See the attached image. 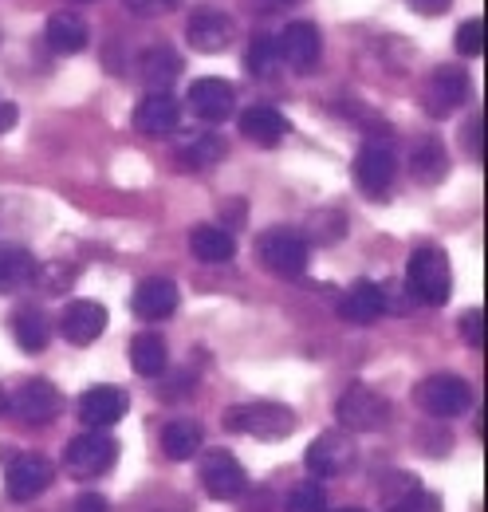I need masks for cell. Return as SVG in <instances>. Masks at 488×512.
Returning <instances> with one entry per match:
<instances>
[{"label":"cell","instance_id":"cell-1","mask_svg":"<svg viewBox=\"0 0 488 512\" xmlns=\"http://www.w3.org/2000/svg\"><path fill=\"white\" fill-rule=\"evenodd\" d=\"M406 292L414 304H426V308H441L449 296H453V268H449V256L433 245H422L410 253L406 264Z\"/></svg>","mask_w":488,"mask_h":512},{"label":"cell","instance_id":"cell-2","mask_svg":"<svg viewBox=\"0 0 488 512\" xmlns=\"http://www.w3.org/2000/svg\"><path fill=\"white\" fill-rule=\"evenodd\" d=\"M225 430L256 442H280L296 430V410L284 402H237L225 410Z\"/></svg>","mask_w":488,"mask_h":512},{"label":"cell","instance_id":"cell-3","mask_svg":"<svg viewBox=\"0 0 488 512\" xmlns=\"http://www.w3.org/2000/svg\"><path fill=\"white\" fill-rule=\"evenodd\" d=\"M0 465H8L4 469V489H8L12 501H36L52 485V477H56V469H52L48 457H40V453H16L12 446H0Z\"/></svg>","mask_w":488,"mask_h":512},{"label":"cell","instance_id":"cell-4","mask_svg":"<svg viewBox=\"0 0 488 512\" xmlns=\"http://www.w3.org/2000/svg\"><path fill=\"white\" fill-rule=\"evenodd\" d=\"M115 457H119L115 438L103 434V430H91V434H79L63 446V469L75 481H95L115 465Z\"/></svg>","mask_w":488,"mask_h":512},{"label":"cell","instance_id":"cell-5","mask_svg":"<svg viewBox=\"0 0 488 512\" xmlns=\"http://www.w3.org/2000/svg\"><path fill=\"white\" fill-rule=\"evenodd\" d=\"M335 418L343 422V430H351V434H374V430H382L386 422H390V402L378 394V390H370V386H347L343 394H339V402H335Z\"/></svg>","mask_w":488,"mask_h":512},{"label":"cell","instance_id":"cell-6","mask_svg":"<svg viewBox=\"0 0 488 512\" xmlns=\"http://www.w3.org/2000/svg\"><path fill=\"white\" fill-rule=\"evenodd\" d=\"M256 256L272 276H304L307 241L292 229H268L256 237Z\"/></svg>","mask_w":488,"mask_h":512},{"label":"cell","instance_id":"cell-7","mask_svg":"<svg viewBox=\"0 0 488 512\" xmlns=\"http://www.w3.org/2000/svg\"><path fill=\"white\" fill-rule=\"evenodd\" d=\"M418 406L426 410L429 418L449 422L457 414H465L473 406V386L465 383L461 375H429L426 383L418 386Z\"/></svg>","mask_w":488,"mask_h":512},{"label":"cell","instance_id":"cell-8","mask_svg":"<svg viewBox=\"0 0 488 512\" xmlns=\"http://www.w3.org/2000/svg\"><path fill=\"white\" fill-rule=\"evenodd\" d=\"M201 489L213 501H237L248 489V473H244V465L233 453L209 449V453H201Z\"/></svg>","mask_w":488,"mask_h":512},{"label":"cell","instance_id":"cell-9","mask_svg":"<svg viewBox=\"0 0 488 512\" xmlns=\"http://www.w3.org/2000/svg\"><path fill=\"white\" fill-rule=\"evenodd\" d=\"M465 99H469V71L457 64L433 67V75H429L426 87H422V103H426L429 115H433V119H445V115H453Z\"/></svg>","mask_w":488,"mask_h":512},{"label":"cell","instance_id":"cell-10","mask_svg":"<svg viewBox=\"0 0 488 512\" xmlns=\"http://www.w3.org/2000/svg\"><path fill=\"white\" fill-rule=\"evenodd\" d=\"M4 406H8L20 422L44 426V422H52V418L63 410V394L48 383V379H28V383H20L8 398H4Z\"/></svg>","mask_w":488,"mask_h":512},{"label":"cell","instance_id":"cell-11","mask_svg":"<svg viewBox=\"0 0 488 512\" xmlns=\"http://www.w3.org/2000/svg\"><path fill=\"white\" fill-rule=\"evenodd\" d=\"M233 36H237V24H233V16H225L221 8H197V12L189 16V24H185V40H189V48L201 52V56L225 52V48L233 44Z\"/></svg>","mask_w":488,"mask_h":512},{"label":"cell","instance_id":"cell-12","mask_svg":"<svg viewBox=\"0 0 488 512\" xmlns=\"http://www.w3.org/2000/svg\"><path fill=\"white\" fill-rule=\"evenodd\" d=\"M304 465L315 477H339V473H347V469L355 465V442H351V434H343V430L319 434V438L307 446Z\"/></svg>","mask_w":488,"mask_h":512},{"label":"cell","instance_id":"cell-13","mask_svg":"<svg viewBox=\"0 0 488 512\" xmlns=\"http://www.w3.org/2000/svg\"><path fill=\"white\" fill-rule=\"evenodd\" d=\"M319 52H323V36L311 20H296L276 36V60L296 71H311L319 64Z\"/></svg>","mask_w":488,"mask_h":512},{"label":"cell","instance_id":"cell-14","mask_svg":"<svg viewBox=\"0 0 488 512\" xmlns=\"http://www.w3.org/2000/svg\"><path fill=\"white\" fill-rule=\"evenodd\" d=\"M130 312L146 323H158L166 320V316H174L178 312V284L166 280V276L138 280V288L130 292Z\"/></svg>","mask_w":488,"mask_h":512},{"label":"cell","instance_id":"cell-15","mask_svg":"<svg viewBox=\"0 0 488 512\" xmlns=\"http://www.w3.org/2000/svg\"><path fill=\"white\" fill-rule=\"evenodd\" d=\"M394 174H398V162H394V154L382 142H366L363 150L355 154V182L370 197H382V193L390 190Z\"/></svg>","mask_w":488,"mask_h":512},{"label":"cell","instance_id":"cell-16","mask_svg":"<svg viewBox=\"0 0 488 512\" xmlns=\"http://www.w3.org/2000/svg\"><path fill=\"white\" fill-rule=\"evenodd\" d=\"M189 107L205 123H225L233 115V107H237V91H233V83L213 79V75L209 79H193L189 83Z\"/></svg>","mask_w":488,"mask_h":512},{"label":"cell","instance_id":"cell-17","mask_svg":"<svg viewBox=\"0 0 488 512\" xmlns=\"http://www.w3.org/2000/svg\"><path fill=\"white\" fill-rule=\"evenodd\" d=\"M60 331L67 343L87 347L107 331V308L95 304V300H71L60 316Z\"/></svg>","mask_w":488,"mask_h":512},{"label":"cell","instance_id":"cell-18","mask_svg":"<svg viewBox=\"0 0 488 512\" xmlns=\"http://www.w3.org/2000/svg\"><path fill=\"white\" fill-rule=\"evenodd\" d=\"M178 119H182V107L170 91H150L138 107H134V127L142 130L146 138H162L170 130H178Z\"/></svg>","mask_w":488,"mask_h":512},{"label":"cell","instance_id":"cell-19","mask_svg":"<svg viewBox=\"0 0 488 512\" xmlns=\"http://www.w3.org/2000/svg\"><path fill=\"white\" fill-rule=\"evenodd\" d=\"M130 398L119 386H91L83 398H79V418L91 426V430H107L115 426L122 414H126Z\"/></svg>","mask_w":488,"mask_h":512},{"label":"cell","instance_id":"cell-20","mask_svg":"<svg viewBox=\"0 0 488 512\" xmlns=\"http://www.w3.org/2000/svg\"><path fill=\"white\" fill-rule=\"evenodd\" d=\"M382 312H386V288L374 280H355L339 300V316L347 323H359V327L374 323Z\"/></svg>","mask_w":488,"mask_h":512},{"label":"cell","instance_id":"cell-21","mask_svg":"<svg viewBox=\"0 0 488 512\" xmlns=\"http://www.w3.org/2000/svg\"><path fill=\"white\" fill-rule=\"evenodd\" d=\"M241 134L248 142L272 150L288 138V119L276 107H248V111H241Z\"/></svg>","mask_w":488,"mask_h":512},{"label":"cell","instance_id":"cell-22","mask_svg":"<svg viewBox=\"0 0 488 512\" xmlns=\"http://www.w3.org/2000/svg\"><path fill=\"white\" fill-rule=\"evenodd\" d=\"M189 249L201 264H229L237 256V237L229 233V225H197L189 233Z\"/></svg>","mask_w":488,"mask_h":512},{"label":"cell","instance_id":"cell-23","mask_svg":"<svg viewBox=\"0 0 488 512\" xmlns=\"http://www.w3.org/2000/svg\"><path fill=\"white\" fill-rule=\"evenodd\" d=\"M130 367L142 375V379H158L166 367H170V347L158 331H142L130 339Z\"/></svg>","mask_w":488,"mask_h":512},{"label":"cell","instance_id":"cell-24","mask_svg":"<svg viewBox=\"0 0 488 512\" xmlns=\"http://www.w3.org/2000/svg\"><path fill=\"white\" fill-rule=\"evenodd\" d=\"M44 40H48V48H52V52H60V56H79V52L87 48L91 32H87L83 16H75V12H56V16L48 20Z\"/></svg>","mask_w":488,"mask_h":512},{"label":"cell","instance_id":"cell-25","mask_svg":"<svg viewBox=\"0 0 488 512\" xmlns=\"http://www.w3.org/2000/svg\"><path fill=\"white\" fill-rule=\"evenodd\" d=\"M410 170H414V182L422 186H441L449 178V154H445V142L441 138H422L410 154Z\"/></svg>","mask_w":488,"mask_h":512},{"label":"cell","instance_id":"cell-26","mask_svg":"<svg viewBox=\"0 0 488 512\" xmlns=\"http://www.w3.org/2000/svg\"><path fill=\"white\" fill-rule=\"evenodd\" d=\"M40 276V264L28 249H0V296L24 292Z\"/></svg>","mask_w":488,"mask_h":512},{"label":"cell","instance_id":"cell-27","mask_svg":"<svg viewBox=\"0 0 488 512\" xmlns=\"http://www.w3.org/2000/svg\"><path fill=\"white\" fill-rule=\"evenodd\" d=\"M201 446H205V430L197 422H189V418L166 422V430H162V453L170 461H189V457L201 453Z\"/></svg>","mask_w":488,"mask_h":512},{"label":"cell","instance_id":"cell-28","mask_svg":"<svg viewBox=\"0 0 488 512\" xmlns=\"http://www.w3.org/2000/svg\"><path fill=\"white\" fill-rule=\"evenodd\" d=\"M178 71H182V60H178L174 48H150V52H142V60H138V75H142V83H146L150 91H166V87L178 79Z\"/></svg>","mask_w":488,"mask_h":512},{"label":"cell","instance_id":"cell-29","mask_svg":"<svg viewBox=\"0 0 488 512\" xmlns=\"http://www.w3.org/2000/svg\"><path fill=\"white\" fill-rule=\"evenodd\" d=\"M12 335H16V343H20L28 355H36V351L48 347L52 323H48V316H44L40 308H20V312L12 316Z\"/></svg>","mask_w":488,"mask_h":512},{"label":"cell","instance_id":"cell-30","mask_svg":"<svg viewBox=\"0 0 488 512\" xmlns=\"http://www.w3.org/2000/svg\"><path fill=\"white\" fill-rule=\"evenodd\" d=\"M221 154H225V146H221L217 134H189L178 146V162L185 170H205V166L221 162Z\"/></svg>","mask_w":488,"mask_h":512},{"label":"cell","instance_id":"cell-31","mask_svg":"<svg viewBox=\"0 0 488 512\" xmlns=\"http://www.w3.org/2000/svg\"><path fill=\"white\" fill-rule=\"evenodd\" d=\"M422 493V481L414 473H390L382 485H378V497H382V509L398 512L406 501H414Z\"/></svg>","mask_w":488,"mask_h":512},{"label":"cell","instance_id":"cell-32","mask_svg":"<svg viewBox=\"0 0 488 512\" xmlns=\"http://www.w3.org/2000/svg\"><path fill=\"white\" fill-rule=\"evenodd\" d=\"M284 512H327V493L319 481H300L288 501H284Z\"/></svg>","mask_w":488,"mask_h":512},{"label":"cell","instance_id":"cell-33","mask_svg":"<svg viewBox=\"0 0 488 512\" xmlns=\"http://www.w3.org/2000/svg\"><path fill=\"white\" fill-rule=\"evenodd\" d=\"M276 64H280V60H276V40H272V36H252L248 56H244L248 75H268Z\"/></svg>","mask_w":488,"mask_h":512},{"label":"cell","instance_id":"cell-34","mask_svg":"<svg viewBox=\"0 0 488 512\" xmlns=\"http://www.w3.org/2000/svg\"><path fill=\"white\" fill-rule=\"evenodd\" d=\"M457 52L461 56H481L485 52V20L481 16H473L457 28Z\"/></svg>","mask_w":488,"mask_h":512},{"label":"cell","instance_id":"cell-35","mask_svg":"<svg viewBox=\"0 0 488 512\" xmlns=\"http://www.w3.org/2000/svg\"><path fill=\"white\" fill-rule=\"evenodd\" d=\"M461 339H465L473 351L485 347V312H481V308H469V312L461 316Z\"/></svg>","mask_w":488,"mask_h":512},{"label":"cell","instance_id":"cell-36","mask_svg":"<svg viewBox=\"0 0 488 512\" xmlns=\"http://www.w3.org/2000/svg\"><path fill=\"white\" fill-rule=\"evenodd\" d=\"M481 130H485V119H481V111H477V115L465 123V130H461V134H465V150H469V158H477V162L485 158V146H481Z\"/></svg>","mask_w":488,"mask_h":512},{"label":"cell","instance_id":"cell-37","mask_svg":"<svg viewBox=\"0 0 488 512\" xmlns=\"http://www.w3.org/2000/svg\"><path fill=\"white\" fill-rule=\"evenodd\" d=\"M134 16H162V12H174L182 0H122Z\"/></svg>","mask_w":488,"mask_h":512},{"label":"cell","instance_id":"cell-38","mask_svg":"<svg viewBox=\"0 0 488 512\" xmlns=\"http://www.w3.org/2000/svg\"><path fill=\"white\" fill-rule=\"evenodd\" d=\"M63 512H107V497H99V493H79Z\"/></svg>","mask_w":488,"mask_h":512},{"label":"cell","instance_id":"cell-39","mask_svg":"<svg viewBox=\"0 0 488 512\" xmlns=\"http://www.w3.org/2000/svg\"><path fill=\"white\" fill-rule=\"evenodd\" d=\"M406 4H410L414 12H422V16H441V12H445L453 0H406Z\"/></svg>","mask_w":488,"mask_h":512},{"label":"cell","instance_id":"cell-40","mask_svg":"<svg viewBox=\"0 0 488 512\" xmlns=\"http://www.w3.org/2000/svg\"><path fill=\"white\" fill-rule=\"evenodd\" d=\"M12 127H16V103L0 95V138H4V134H8Z\"/></svg>","mask_w":488,"mask_h":512},{"label":"cell","instance_id":"cell-41","mask_svg":"<svg viewBox=\"0 0 488 512\" xmlns=\"http://www.w3.org/2000/svg\"><path fill=\"white\" fill-rule=\"evenodd\" d=\"M335 512H366V509H355V505H347V509H335Z\"/></svg>","mask_w":488,"mask_h":512},{"label":"cell","instance_id":"cell-42","mask_svg":"<svg viewBox=\"0 0 488 512\" xmlns=\"http://www.w3.org/2000/svg\"><path fill=\"white\" fill-rule=\"evenodd\" d=\"M0 414H4V390H0Z\"/></svg>","mask_w":488,"mask_h":512},{"label":"cell","instance_id":"cell-43","mask_svg":"<svg viewBox=\"0 0 488 512\" xmlns=\"http://www.w3.org/2000/svg\"><path fill=\"white\" fill-rule=\"evenodd\" d=\"M276 4H284V0H276Z\"/></svg>","mask_w":488,"mask_h":512},{"label":"cell","instance_id":"cell-44","mask_svg":"<svg viewBox=\"0 0 488 512\" xmlns=\"http://www.w3.org/2000/svg\"><path fill=\"white\" fill-rule=\"evenodd\" d=\"M158 512H166V509H158Z\"/></svg>","mask_w":488,"mask_h":512}]
</instances>
